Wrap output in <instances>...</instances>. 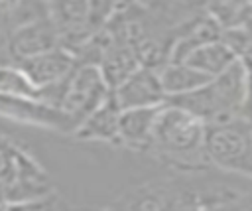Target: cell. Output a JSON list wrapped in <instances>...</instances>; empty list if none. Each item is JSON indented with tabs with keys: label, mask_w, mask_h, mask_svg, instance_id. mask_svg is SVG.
Wrapping results in <instances>:
<instances>
[{
	"label": "cell",
	"mask_w": 252,
	"mask_h": 211,
	"mask_svg": "<svg viewBox=\"0 0 252 211\" xmlns=\"http://www.w3.org/2000/svg\"><path fill=\"white\" fill-rule=\"evenodd\" d=\"M205 140L207 122L195 112L165 101L156 122L150 154L173 168H201L209 164Z\"/></svg>",
	"instance_id": "1"
},
{
	"label": "cell",
	"mask_w": 252,
	"mask_h": 211,
	"mask_svg": "<svg viewBox=\"0 0 252 211\" xmlns=\"http://www.w3.org/2000/svg\"><path fill=\"white\" fill-rule=\"evenodd\" d=\"M0 95L41 101V87H37L18 63L0 61Z\"/></svg>",
	"instance_id": "16"
},
{
	"label": "cell",
	"mask_w": 252,
	"mask_h": 211,
	"mask_svg": "<svg viewBox=\"0 0 252 211\" xmlns=\"http://www.w3.org/2000/svg\"><path fill=\"white\" fill-rule=\"evenodd\" d=\"M0 114L14 118L26 124H37L43 128H51L57 132H75L77 124L69 118V114L57 106H51L39 99L26 97H8L0 95Z\"/></svg>",
	"instance_id": "6"
},
{
	"label": "cell",
	"mask_w": 252,
	"mask_h": 211,
	"mask_svg": "<svg viewBox=\"0 0 252 211\" xmlns=\"http://www.w3.org/2000/svg\"><path fill=\"white\" fill-rule=\"evenodd\" d=\"M120 114L122 106L118 105L114 93H110V97L100 106H96L79 122L73 136L83 142H104L120 146Z\"/></svg>",
	"instance_id": "10"
},
{
	"label": "cell",
	"mask_w": 252,
	"mask_h": 211,
	"mask_svg": "<svg viewBox=\"0 0 252 211\" xmlns=\"http://www.w3.org/2000/svg\"><path fill=\"white\" fill-rule=\"evenodd\" d=\"M238 59H240V55L228 45V41L224 37H219V39L207 41V43L199 45L197 49H193L185 61L189 65L201 69L209 77H215V75L222 73L224 69H228Z\"/></svg>",
	"instance_id": "13"
},
{
	"label": "cell",
	"mask_w": 252,
	"mask_h": 211,
	"mask_svg": "<svg viewBox=\"0 0 252 211\" xmlns=\"http://www.w3.org/2000/svg\"><path fill=\"white\" fill-rule=\"evenodd\" d=\"M205 154L211 166L252 177V120L236 116L207 124Z\"/></svg>",
	"instance_id": "4"
},
{
	"label": "cell",
	"mask_w": 252,
	"mask_h": 211,
	"mask_svg": "<svg viewBox=\"0 0 252 211\" xmlns=\"http://www.w3.org/2000/svg\"><path fill=\"white\" fill-rule=\"evenodd\" d=\"M110 93L112 87L106 81L100 65L79 61V65L67 79L61 110H65L69 118L79 126V122L96 106H100L110 97Z\"/></svg>",
	"instance_id": "5"
},
{
	"label": "cell",
	"mask_w": 252,
	"mask_h": 211,
	"mask_svg": "<svg viewBox=\"0 0 252 211\" xmlns=\"http://www.w3.org/2000/svg\"><path fill=\"white\" fill-rule=\"evenodd\" d=\"M22 148L0 134V207H6L16 187Z\"/></svg>",
	"instance_id": "15"
},
{
	"label": "cell",
	"mask_w": 252,
	"mask_h": 211,
	"mask_svg": "<svg viewBox=\"0 0 252 211\" xmlns=\"http://www.w3.org/2000/svg\"><path fill=\"white\" fill-rule=\"evenodd\" d=\"M61 45L55 26L51 24L49 16H39L20 28H16L6 39V55L12 63H22L37 53L53 49Z\"/></svg>",
	"instance_id": "7"
},
{
	"label": "cell",
	"mask_w": 252,
	"mask_h": 211,
	"mask_svg": "<svg viewBox=\"0 0 252 211\" xmlns=\"http://www.w3.org/2000/svg\"><path fill=\"white\" fill-rule=\"evenodd\" d=\"M18 65L28 73V77L37 87H47V85L65 81L79 65V57L71 49L57 45L53 49H47L43 53L30 57V59H24Z\"/></svg>",
	"instance_id": "9"
},
{
	"label": "cell",
	"mask_w": 252,
	"mask_h": 211,
	"mask_svg": "<svg viewBox=\"0 0 252 211\" xmlns=\"http://www.w3.org/2000/svg\"><path fill=\"white\" fill-rule=\"evenodd\" d=\"M134 2H142V4H144V2H148V0H134Z\"/></svg>",
	"instance_id": "17"
},
{
	"label": "cell",
	"mask_w": 252,
	"mask_h": 211,
	"mask_svg": "<svg viewBox=\"0 0 252 211\" xmlns=\"http://www.w3.org/2000/svg\"><path fill=\"white\" fill-rule=\"evenodd\" d=\"M215 0H148L144 2L152 20L167 32H175L183 24L211 12Z\"/></svg>",
	"instance_id": "12"
},
{
	"label": "cell",
	"mask_w": 252,
	"mask_h": 211,
	"mask_svg": "<svg viewBox=\"0 0 252 211\" xmlns=\"http://www.w3.org/2000/svg\"><path fill=\"white\" fill-rule=\"evenodd\" d=\"M163 105L122 108L120 114V148L132 152H148L154 144L156 122Z\"/></svg>",
	"instance_id": "11"
},
{
	"label": "cell",
	"mask_w": 252,
	"mask_h": 211,
	"mask_svg": "<svg viewBox=\"0 0 252 211\" xmlns=\"http://www.w3.org/2000/svg\"><path fill=\"white\" fill-rule=\"evenodd\" d=\"M246 87V65L240 57L228 69L207 81L203 87L179 97H171L167 101L195 112L207 124H217L232 120L236 116H244Z\"/></svg>",
	"instance_id": "2"
},
{
	"label": "cell",
	"mask_w": 252,
	"mask_h": 211,
	"mask_svg": "<svg viewBox=\"0 0 252 211\" xmlns=\"http://www.w3.org/2000/svg\"><path fill=\"white\" fill-rule=\"evenodd\" d=\"M122 0H45L59 43L77 53L116 12Z\"/></svg>",
	"instance_id": "3"
},
{
	"label": "cell",
	"mask_w": 252,
	"mask_h": 211,
	"mask_svg": "<svg viewBox=\"0 0 252 211\" xmlns=\"http://www.w3.org/2000/svg\"><path fill=\"white\" fill-rule=\"evenodd\" d=\"M159 77L167 99L191 93L213 79L201 69L189 65L187 61H167L165 65L159 67Z\"/></svg>",
	"instance_id": "14"
},
{
	"label": "cell",
	"mask_w": 252,
	"mask_h": 211,
	"mask_svg": "<svg viewBox=\"0 0 252 211\" xmlns=\"http://www.w3.org/2000/svg\"><path fill=\"white\" fill-rule=\"evenodd\" d=\"M112 93L122 108L158 106L167 101L159 69L148 65H140L136 71H132L120 85L112 89Z\"/></svg>",
	"instance_id": "8"
}]
</instances>
